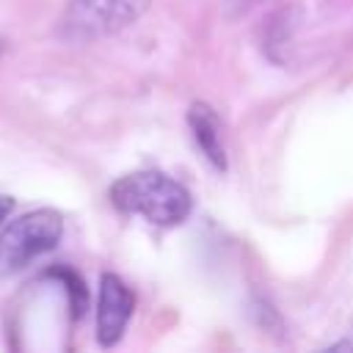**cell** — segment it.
<instances>
[{
	"mask_svg": "<svg viewBox=\"0 0 353 353\" xmlns=\"http://www.w3.org/2000/svg\"><path fill=\"white\" fill-rule=\"evenodd\" d=\"M14 210V199L11 196H6V193H0V223L8 218V212Z\"/></svg>",
	"mask_w": 353,
	"mask_h": 353,
	"instance_id": "cell-6",
	"label": "cell"
},
{
	"mask_svg": "<svg viewBox=\"0 0 353 353\" xmlns=\"http://www.w3.org/2000/svg\"><path fill=\"white\" fill-rule=\"evenodd\" d=\"M149 0H69L61 17V33L74 41H91L132 25Z\"/></svg>",
	"mask_w": 353,
	"mask_h": 353,
	"instance_id": "cell-3",
	"label": "cell"
},
{
	"mask_svg": "<svg viewBox=\"0 0 353 353\" xmlns=\"http://www.w3.org/2000/svg\"><path fill=\"white\" fill-rule=\"evenodd\" d=\"M110 201L127 215H141L157 226H176L190 215V193L160 171H135L113 182Z\"/></svg>",
	"mask_w": 353,
	"mask_h": 353,
	"instance_id": "cell-1",
	"label": "cell"
},
{
	"mask_svg": "<svg viewBox=\"0 0 353 353\" xmlns=\"http://www.w3.org/2000/svg\"><path fill=\"white\" fill-rule=\"evenodd\" d=\"M193 138L199 143V149L204 152V157L215 165V168H226V152H223V138H221V121L218 116L207 108V105H193L188 113Z\"/></svg>",
	"mask_w": 353,
	"mask_h": 353,
	"instance_id": "cell-5",
	"label": "cell"
},
{
	"mask_svg": "<svg viewBox=\"0 0 353 353\" xmlns=\"http://www.w3.org/2000/svg\"><path fill=\"white\" fill-rule=\"evenodd\" d=\"M63 234L61 212L44 207L19 215L0 232V276L25 270L33 259L50 254Z\"/></svg>",
	"mask_w": 353,
	"mask_h": 353,
	"instance_id": "cell-2",
	"label": "cell"
},
{
	"mask_svg": "<svg viewBox=\"0 0 353 353\" xmlns=\"http://www.w3.org/2000/svg\"><path fill=\"white\" fill-rule=\"evenodd\" d=\"M0 55H3V39H0Z\"/></svg>",
	"mask_w": 353,
	"mask_h": 353,
	"instance_id": "cell-7",
	"label": "cell"
},
{
	"mask_svg": "<svg viewBox=\"0 0 353 353\" xmlns=\"http://www.w3.org/2000/svg\"><path fill=\"white\" fill-rule=\"evenodd\" d=\"M130 314H132L130 287L119 276L105 273L99 281V303H97V339H99V345H105V347L116 345L127 328Z\"/></svg>",
	"mask_w": 353,
	"mask_h": 353,
	"instance_id": "cell-4",
	"label": "cell"
}]
</instances>
